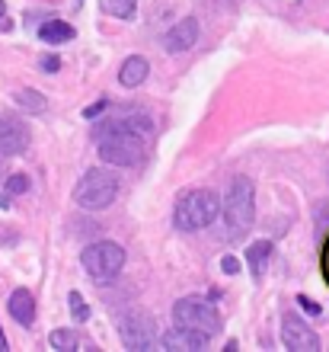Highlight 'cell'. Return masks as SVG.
I'll return each mask as SVG.
<instances>
[{"label":"cell","instance_id":"24","mask_svg":"<svg viewBox=\"0 0 329 352\" xmlns=\"http://www.w3.org/2000/svg\"><path fill=\"white\" fill-rule=\"evenodd\" d=\"M106 106H109V102H106V96H102V100H100V102H93L90 109H87V119H96V116H100V112H102V109H106Z\"/></svg>","mask_w":329,"mask_h":352},{"label":"cell","instance_id":"18","mask_svg":"<svg viewBox=\"0 0 329 352\" xmlns=\"http://www.w3.org/2000/svg\"><path fill=\"white\" fill-rule=\"evenodd\" d=\"M67 307H71V317L77 320V324H83V320H90V305L83 301L80 292H71V295H67Z\"/></svg>","mask_w":329,"mask_h":352},{"label":"cell","instance_id":"10","mask_svg":"<svg viewBox=\"0 0 329 352\" xmlns=\"http://www.w3.org/2000/svg\"><path fill=\"white\" fill-rule=\"evenodd\" d=\"M195 38H198V23H195L192 16H185L166 32L163 45L170 55H183V52H189V48L195 45Z\"/></svg>","mask_w":329,"mask_h":352},{"label":"cell","instance_id":"1","mask_svg":"<svg viewBox=\"0 0 329 352\" xmlns=\"http://www.w3.org/2000/svg\"><path fill=\"white\" fill-rule=\"evenodd\" d=\"M100 138V157L112 167H135L144 160V141L131 129H125V122H112V125H100L96 129Z\"/></svg>","mask_w":329,"mask_h":352},{"label":"cell","instance_id":"22","mask_svg":"<svg viewBox=\"0 0 329 352\" xmlns=\"http://www.w3.org/2000/svg\"><path fill=\"white\" fill-rule=\"evenodd\" d=\"M38 65H42V71H45V74H55L58 67H61V61H58L55 55H45L42 61H38Z\"/></svg>","mask_w":329,"mask_h":352},{"label":"cell","instance_id":"8","mask_svg":"<svg viewBox=\"0 0 329 352\" xmlns=\"http://www.w3.org/2000/svg\"><path fill=\"white\" fill-rule=\"evenodd\" d=\"M282 340L291 352H317L320 349V336L313 333L297 314H291V311L282 317Z\"/></svg>","mask_w":329,"mask_h":352},{"label":"cell","instance_id":"4","mask_svg":"<svg viewBox=\"0 0 329 352\" xmlns=\"http://www.w3.org/2000/svg\"><path fill=\"white\" fill-rule=\"evenodd\" d=\"M119 195V179L106 170H87L83 179L73 189V199L80 208H90V212H100V208H109Z\"/></svg>","mask_w":329,"mask_h":352},{"label":"cell","instance_id":"21","mask_svg":"<svg viewBox=\"0 0 329 352\" xmlns=\"http://www.w3.org/2000/svg\"><path fill=\"white\" fill-rule=\"evenodd\" d=\"M220 269H224L227 276H237V272H240V260H237V256H224V260H220Z\"/></svg>","mask_w":329,"mask_h":352},{"label":"cell","instance_id":"15","mask_svg":"<svg viewBox=\"0 0 329 352\" xmlns=\"http://www.w3.org/2000/svg\"><path fill=\"white\" fill-rule=\"evenodd\" d=\"M38 36H42V42H48V45H61V42H71L73 38V26L65 23V19H48L45 26L38 29Z\"/></svg>","mask_w":329,"mask_h":352},{"label":"cell","instance_id":"17","mask_svg":"<svg viewBox=\"0 0 329 352\" xmlns=\"http://www.w3.org/2000/svg\"><path fill=\"white\" fill-rule=\"evenodd\" d=\"M102 10L109 16H119V19H131L137 10V0H102Z\"/></svg>","mask_w":329,"mask_h":352},{"label":"cell","instance_id":"16","mask_svg":"<svg viewBox=\"0 0 329 352\" xmlns=\"http://www.w3.org/2000/svg\"><path fill=\"white\" fill-rule=\"evenodd\" d=\"M13 100H16V106H23L26 112H45V106H48L42 93L26 90V87H23V90H16V96H13Z\"/></svg>","mask_w":329,"mask_h":352},{"label":"cell","instance_id":"20","mask_svg":"<svg viewBox=\"0 0 329 352\" xmlns=\"http://www.w3.org/2000/svg\"><path fill=\"white\" fill-rule=\"evenodd\" d=\"M10 195H19V192H26L29 189V179H26V173H13V176H7V186H3Z\"/></svg>","mask_w":329,"mask_h":352},{"label":"cell","instance_id":"25","mask_svg":"<svg viewBox=\"0 0 329 352\" xmlns=\"http://www.w3.org/2000/svg\"><path fill=\"white\" fill-rule=\"evenodd\" d=\"M0 352H7V336H3V330H0Z\"/></svg>","mask_w":329,"mask_h":352},{"label":"cell","instance_id":"14","mask_svg":"<svg viewBox=\"0 0 329 352\" xmlns=\"http://www.w3.org/2000/svg\"><path fill=\"white\" fill-rule=\"evenodd\" d=\"M269 260H272V243H269V241L249 243L247 263H249V269H253V276H256V278L265 276V269H269Z\"/></svg>","mask_w":329,"mask_h":352},{"label":"cell","instance_id":"12","mask_svg":"<svg viewBox=\"0 0 329 352\" xmlns=\"http://www.w3.org/2000/svg\"><path fill=\"white\" fill-rule=\"evenodd\" d=\"M7 307H10V314H13V320H16V324L29 327L32 320H36V298H32V292H29V288H16V292L10 295Z\"/></svg>","mask_w":329,"mask_h":352},{"label":"cell","instance_id":"23","mask_svg":"<svg viewBox=\"0 0 329 352\" xmlns=\"http://www.w3.org/2000/svg\"><path fill=\"white\" fill-rule=\"evenodd\" d=\"M297 305H301V307H304V311H307V314H310V317H317V314H320V305H313V301H310V298H307V295H297Z\"/></svg>","mask_w":329,"mask_h":352},{"label":"cell","instance_id":"7","mask_svg":"<svg viewBox=\"0 0 329 352\" xmlns=\"http://www.w3.org/2000/svg\"><path fill=\"white\" fill-rule=\"evenodd\" d=\"M122 343L128 349H154L157 346V320L144 311H131V314L122 317L119 324Z\"/></svg>","mask_w":329,"mask_h":352},{"label":"cell","instance_id":"2","mask_svg":"<svg viewBox=\"0 0 329 352\" xmlns=\"http://www.w3.org/2000/svg\"><path fill=\"white\" fill-rule=\"evenodd\" d=\"M256 218V189L249 176H237L227 189L224 199V221H227V234L230 237H243L253 228Z\"/></svg>","mask_w":329,"mask_h":352},{"label":"cell","instance_id":"13","mask_svg":"<svg viewBox=\"0 0 329 352\" xmlns=\"http://www.w3.org/2000/svg\"><path fill=\"white\" fill-rule=\"evenodd\" d=\"M147 74H150V65H147V58L131 55L128 61L122 65L119 80H122V87H141V84L147 80Z\"/></svg>","mask_w":329,"mask_h":352},{"label":"cell","instance_id":"9","mask_svg":"<svg viewBox=\"0 0 329 352\" xmlns=\"http://www.w3.org/2000/svg\"><path fill=\"white\" fill-rule=\"evenodd\" d=\"M29 148V129L26 122L13 116H0V154H23Z\"/></svg>","mask_w":329,"mask_h":352},{"label":"cell","instance_id":"5","mask_svg":"<svg viewBox=\"0 0 329 352\" xmlns=\"http://www.w3.org/2000/svg\"><path fill=\"white\" fill-rule=\"evenodd\" d=\"M173 324L185 330H198V333H220V314L218 307L205 301V298H179L173 305Z\"/></svg>","mask_w":329,"mask_h":352},{"label":"cell","instance_id":"3","mask_svg":"<svg viewBox=\"0 0 329 352\" xmlns=\"http://www.w3.org/2000/svg\"><path fill=\"white\" fill-rule=\"evenodd\" d=\"M220 214V199L211 189H192V192L179 195L173 212V221L179 231H201L205 224H211Z\"/></svg>","mask_w":329,"mask_h":352},{"label":"cell","instance_id":"6","mask_svg":"<svg viewBox=\"0 0 329 352\" xmlns=\"http://www.w3.org/2000/svg\"><path fill=\"white\" fill-rule=\"evenodd\" d=\"M80 263L93 278H115L122 272V266H125V250L112 241H100L90 243L80 253Z\"/></svg>","mask_w":329,"mask_h":352},{"label":"cell","instance_id":"19","mask_svg":"<svg viewBox=\"0 0 329 352\" xmlns=\"http://www.w3.org/2000/svg\"><path fill=\"white\" fill-rule=\"evenodd\" d=\"M52 346L61 352H71V349H77V336H73L71 330H55V333H52Z\"/></svg>","mask_w":329,"mask_h":352},{"label":"cell","instance_id":"11","mask_svg":"<svg viewBox=\"0 0 329 352\" xmlns=\"http://www.w3.org/2000/svg\"><path fill=\"white\" fill-rule=\"evenodd\" d=\"M211 336L208 333H198V330H185V327H173L170 333L160 340L163 349H205Z\"/></svg>","mask_w":329,"mask_h":352},{"label":"cell","instance_id":"26","mask_svg":"<svg viewBox=\"0 0 329 352\" xmlns=\"http://www.w3.org/2000/svg\"><path fill=\"white\" fill-rule=\"evenodd\" d=\"M0 16H3V0H0Z\"/></svg>","mask_w":329,"mask_h":352}]
</instances>
